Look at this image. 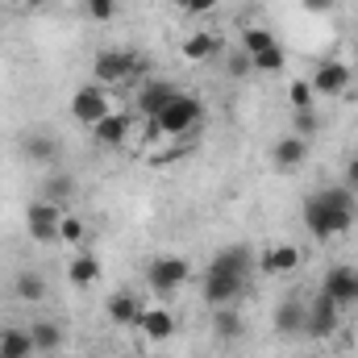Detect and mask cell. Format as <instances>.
<instances>
[{"mask_svg": "<svg viewBox=\"0 0 358 358\" xmlns=\"http://www.w3.org/2000/svg\"><path fill=\"white\" fill-rule=\"evenodd\" d=\"M355 192L346 187V183H338V187H321V192H313L308 200H304V225H308V234L313 238H338V234H346L350 225H355Z\"/></svg>", "mask_w": 358, "mask_h": 358, "instance_id": "1", "label": "cell"}, {"mask_svg": "<svg viewBox=\"0 0 358 358\" xmlns=\"http://www.w3.org/2000/svg\"><path fill=\"white\" fill-rule=\"evenodd\" d=\"M150 121H159V129H163L167 138H183V134H192V129L204 121V100H196V96L179 92L176 100H171L159 117H150Z\"/></svg>", "mask_w": 358, "mask_h": 358, "instance_id": "2", "label": "cell"}, {"mask_svg": "<svg viewBox=\"0 0 358 358\" xmlns=\"http://www.w3.org/2000/svg\"><path fill=\"white\" fill-rule=\"evenodd\" d=\"M187 275H192V263L179 259V255H163V259H150L146 263V283L159 296H176L179 287L187 283Z\"/></svg>", "mask_w": 358, "mask_h": 358, "instance_id": "3", "label": "cell"}, {"mask_svg": "<svg viewBox=\"0 0 358 358\" xmlns=\"http://www.w3.org/2000/svg\"><path fill=\"white\" fill-rule=\"evenodd\" d=\"M338 317H342V308H338L325 292H317L313 304H308V313H304V334H308L313 342H325V338L338 334Z\"/></svg>", "mask_w": 358, "mask_h": 358, "instance_id": "4", "label": "cell"}, {"mask_svg": "<svg viewBox=\"0 0 358 358\" xmlns=\"http://www.w3.org/2000/svg\"><path fill=\"white\" fill-rule=\"evenodd\" d=\"M59 221H63V208L59 204H50V200H34L29 208H25V229H29V238L34 242H59Z\"/></svg>", "mask_w": 358, "mask_h": 358, "instance_id": "5", "label": "cell"}, {"mask_svg": "<svg viewBox=\"0 0 358 358\" xmlns=\"http://www.w3.org/2000/svg\"><path fill=\"white\" fill-rule=\"evenodd\" d=\"M321 292H325L338 308L358 304V267H350V263L329 267V271H325V279H321Z\"/></svg>", "mask_w": 358, "mask_h": 358, "instance_id": "6", "label": "cell"}, {"mask_svg": "<svg viewBox=\"0 0 358 358\" xmlns=\"http://www.w3.org/2000/svg\"><path fill=\"white\" fill-rule=\"evenodd\" d=\"M113 113V104H108V92L100 88V84H84V88L71 96V117L80 121V125H96V121H104Z\"/></svg>", "mask_w": 358, "mask_h": 358, "instance_id": "7", "label": "cell"}, {"mask_svg": "<svg viewBox=\"0 0 358 358\" xmlns=\"http://www.w3.org/2000/svg\"><path fill=\"white\" fill-rule=\"evenodd\" d=\"M242 287H246V279H238V275H225V271H213V267L204 275V300H208L213 308L234 304V300L242 296Z\"/></svg>", "mask_w": 358, "mask_h": 358, "instance_id": "8", "label": "cell"}, {"mask_svg": "<svg viewBox=\"0 0 358 358\" xmlns=\"http://www.w3.org/2000/svg\"><path fill=\"white\" fill-rule=\"evenodd\" d=\"M350 80H355V71L346 67V63H338V59H329V63H321L317 71H313V92L317 96H342V92L350 88Z\"/></svg>", "mask_w": 358, "mask_h": 358, "instance_id": "9", "label": "cell"}, {"mask_svg": "<svg viewBox=\"0 0 358 358\" xmlns=\"http://www.w3.org/2000/svg\"><path fill=\"white\" fill-rule=\"evenodd\" d=\"M92 76H96L100 88L129 80V50H100V55L92 59Z\"/></svg>", "mask_w": 358, "mask_h": 358, "instance_id": "10", "label": "cell"}, {"mask_svg": "<svg viewBox=\"0 0 358 358\" xmlns=\"http://www.w3.org/2000/svg\"><path fill=\"white\" fill-rule=\"evenodd\" d=\"M176 96H179V84H171V80H146L142 92H138V113L142 117H159Z\"/></svg>", "mask_w": 358, "mask_h": 358, "instance_id": "11", "label": "cell"}, {"mask_svg": "<svg viewBox=\"0 0 358 358\" xmlns=\"http://www.w3.org/2000/svg\"><path fill=\"white\" fill-rule=\"evenodd\" d=\"M129 125H134V121H129L125 113H108L104 121H96V125H92V138H96V146H108V150H113V146H125Z\"/></svg>", "mask_w": 358, "mask_h": 358, "instance_id": "12", "label": "cell"}, {"mask_svg": "<svg viewBox=\"0 0 358 358\" xmlns=\"http://www.w3.org/2000/svg\"><path fill=\"white\" fill-rule=\"evenodd\" d=\"M213 271H225V275H238V279H246L250 271H255V250L250 246H225L213 263Z\"/></svg>", "mask_w": 358, "mask_h": 358, "instance_id": "13", "label": "cell"}, {"mask_svg": "<svg viewBox=\"0 0 358 358\" xmlns=\"http://www.w3.org/2000/svg\"><path fill=\"white\" fill-rule=\"evenodd\" d=\"M263 275H292V271L300 267V246H292V242H279V246H267V255H263Z\"/></svg>", "mask_w": 358, "mask_h": 358, "instance_id": "14", "label": "cell"}, {"mask_svg": "<svg viewBox=\"0 0 358 358\" xmlns=\"http://www.w3.org/2000/svg\"><path fill=\"white\" fill-rule=\"evenodd\" d=\"M304 313H308L304 300H283V304L275 308V334H283V338L304 334Z\"/></svg>", "mask_w": 358, "mask_h": 358, "instance_id": "15", "label": "cell"}, {"mask_svg": "<svg viewBox=\"0 0 358 358\" xmlns=\"http://www.w3.org/2000/svg\"><path fill=\"white\" fill-rule=\"evenodd\" d=\"M138 329H142L150 342H167V338L176 334V317H171L167 308H142V317H138Z\"/></svg>", "mask_w": 358, "mask_h": 358, "instance_id": "16", "label": "cell"}, {"mask_svg": "<svg viewBox=\"0 0 358 358\" xmlns=\"http://www.w3.org/2000/svg\"><path fill=\"white\" fill-rule=\"evenodd\" d=\"M271 159H275V167H279V171H296V167L308 159V142L292 134V138L275 142V155H271Z\"/></svg>", "mask_w": 358, "mask_h": 358, "instance_id": "17", "label": "cell"}, {"mask_svg": "<svg viewBox=\"0 0 358 358\" xmlns=\"http://www.w3.org/2000/svg\"><path fill=\"white\" fill-rule=\"evenodd\" d=\"M217 50H221V38L208 34V29H200V34H192V38L183 42V59H187V63H208Z\"/></svg>", "mask_w": 358, "mask_h": 358, "instance_id": "18", "label": "cell"}, {"mask_svg": "<svg viewBox=\"0 0 358 358\" xmlns=\"http://www.w3.org/2000/svg\"><path fill=\"white\" fill-rule=\"evenodd\" d=\"M108 317H113V325H138L142 304L129 292H117V296H108Z\"/></svg>", "mask_w": 358, "mask_h": 358, "instance_id": "19", "label": "cell"}, {"mask_svg": "<svg viewBox=\"0 0 358 358\" xmlns=\"http://www.w3.org/2000/svg\"><path fill=\"white\" fill-rule=\"evenodd\" d=\"M29 338H34V350H38V355H59V346H63V329H59L55 321L29 325Z\"/></svg>", "mask_w": 358, "mask_h": 358, "instance_id": "20", "label": "cell"}, {"mask_svg": "<svg viewBox=\"0 0 358 358\" xmlns=\"http://www.w3.org/2000/svg\"><path fill=\"white\" fill-rule=\"evenodd\" d=\"M13 296L25 300V304H42V300H46V279L34 275V271H25V275L13 279Z\"/></svg>", "mask_w": 358, "mask_h": 358, "instance_id": "21", "label": "cell"}, {"mask_svg": "<svg viewBox=\"0 0 358 358\" xmlns=\"http://www.w3.org/2000/svg\"><path fill=\"white\" fill-rule=\"evenodd\" d=\"M0 355H8V358H29L34 355L29 329H4V334H0Z\"/></svg>", "mask_w": 358, "mask_h": 358, "instance_id": "22", "label": "cell"}, {"mask_svg": "<svg viewBox=\"0 0 358 358\" xmlns=\"http://www.w3.org/2000/svg\"><path fill=\"white\" fill-rule=\"evenodd\" d=\"M242 329H246V325H242V317H238L229 304L213 313V334H217L221 342H234V338H242Z\"/></svg>", "mask_w": 358, "mask_h": 358, "instance_id": "23", "label": "cell"}, {"mask_svg": "<svg viewBox=\"0 0 358 358\" xmlns=\"http://www.w3.org/2000/svg\"><path fill=\"white\" fill-rule=\"evenodd\" d=\"M67 279H71L76 287H92V283L100 279V263H96L92 255H76L71 267H67Z\"/></svg>", "mask_w": 358, "mask_h": 358, "instance_id": "24", "label": "cell"}, {"mask_svg": "<svg viewBox=\"0 0 358 358\" xmlns=\"http://www.w3.org/2000/svg\"><path fill=\"white\" fill-rule=\"evenodd\" d=\"M275 46V34L271 29H259V25H250V29H242V50L255 59V55H263V50H271Z\"/></svg>", "mask_w": 358, "mask_h": 358, "instance_id": "25", "label": "cell"}, {"mask_svg": "<svg viewBox=\"0 0 358 358\" xmlns=\"http://www.w3.org/2000/svg\"><path fill=\"white\" fill-rule=\"evenodd\" d=\"M25 159H29V163H50V159H55V138L29 134V138H25Z\"/></svg>", "mask_w": 358, "mask_h": 358, "instance_id": "26", "label": "cell"}, {"mask_svg": "<svg viewBox=\"0 0 358 358\" xmlns=\"http://www.w3.org/2000/svg\"><path fill=\"white\" fill-rule=\"evenodd\" d=\"M84 234H88L84 217H80V213H63V221H59V242H67V246H80V242H84Z\"/></svg>", "mask_w": 358, "mask_h": 358, "instance_id": "27", "label": "cell"}, {"mask_svg": "<svg viewBox=\"0 0 358 358\" xmlns=\"http://www.w3.org/2000/svg\"><path fill=\"white\" fill-rule=\"evenodd\" d=\"M287 67V50L275 42L271 50H263V55H255V71H263V76H279Z\"/></svg>", "mask_w": 358, "mask_h": 358, "instance_id": "28", "label": "cell"}, {"mask_svg": "<svg viewBox=\"0 0 358 358\" xmlns=\"http://www.w3.org/2000/svg\"><path fill=\"white\" fill-rule=\"evenodd\" d=\"M42 200H50V204H67L71 200V176H50L46 183H42Z\"/></svg>", "mask_w": 358, "mask_h": 358, "instance_id": "29", "label": "cell"}, {"mask_svg": "<svg viewBox=\"0 0 358 358\" xmlns=\"http://www.w3.org/2000/svg\"><path fill=\"white\" fill-rule=\"evenodd\" d=\"M225 71H229V80H246V76L255 71V59H250V55H246V50L238 46V50H234V55L225 59Z\"/></svg>", "mask_w": 358, "mask_h": 358, "instance_id": "30", "label": "cell"}, {"mask_svg": "<svg viewBox=\"0 0 358 358\" xmlns=\"http://www.w3.org/2000/svg\"><path fill=\"white\" fill-rule=\"evenodd\" d=\"M292 125H296V138H304V142H308V138L321 129V121H317V113H313V108H296Z\"/></svg>", "mask_w": 358, "mask_h": 358, "instance_id": "31", "label": "cell"}, {"mask_svg": "<svg viewBox=\"0 0 358 358\" xmlns=\"http://www.w3.org/2000/svg\"><path fill=\"white\" fill-rule=\"evenodd\" d=\"M313 84L308 80H292V88H287V100H292V108H313Z\"/></svg>", "mask_w": 358, "mask_h": 358, "instance_id": "32", "label": "cell"}, {"mask_svg": "<svg viewBox=\"0 0 358 358\" xmlns=\"http://www.w3.org/2000/svg\"><path fill=\"white\" fill-rule=\"evenodd\" d=\"M84 8H88L92 21H113V13H117V0H84Z\"/></svg>", "mask_w": 358, "mask_h": 358, "instance_id": "33", "label": "cell"}, {"mask_svg": "<svg viewBox=\"0 0 358 358\" xmlns=\"http://www.w3.org/2000/svg\"><path fill=\"white\" fill-rule=\"evenodd\" d=\"M146 71H150V59L138 55V50H129V80H142Z\"/></svg>", "mask_w": 358, "mask_h": 358, "instance_id": "34", "label": "cell"}, {"mask_svg": "<svg viewBox=\"0 0 358 358\" xmlns=\"http://www.w3.org/2000/svg\"><path fill=\"white\" fill-rule=\"evenodd\" d=\"M179 4H183V13H196V17L217 8V0H179Z\"/></svg>", "mask_w": 358, "mask_h": 358, "instance_id": "35", "label": "cell"}, {"mask_svg": "<svg viewBox=\"0 0 358 358\" xmlns=\"http://www.w3.org/2000/svg\"><path fill=\"white\" fill-rule=\"evenodd\" d=\"M346 187H350V192H358V159H350V163H346Z\"/></svg>", "mask_w": 358, "mask_h": 358, "instance_id": "36", "label": "cell"}, {"mask_svg": "<svg viewBox=\"0 0 358 358\" xmlns=\"http://www.w3.org/2000/svg\"><path fill=\"white\" fill-rule=\"evenodd\" d=\"M334 4H338V0H304V8H308V13H329Z\"/></svg>", "mask_w": 358, "mask_h": 358, "instance_id": "37", "label": "cell"}, {"mask_svg": "<svg viewBox=\"0 0 358 358\" xmlns=\"http://www.w3.org/2000/svg\"><path fill=\"white\" fill-rule=\"evenodd\" d=\"M42 4H50V0H25V8H42Z\"/></svg>", "mask_w": 358, "mask_h": 358, "instance_id": "38", "label": "cell"}, {"mask_svg": "<svg viewBox=\"0 0 358 358\" xmlns=\"http://www.w3.org/2000/svg\"><path fill=\"white\" fill-rule=\"evenodd\" d=\"M42 358H59V355H42Z\"/></svg>", "mask_w": 358, "mask_h": 358, "instance_id": "39", "label": "cell"}, {"mask_svg": "<svg viewBox=\"0 0 358 358\" xmlns=\"http://www.w3.org/2000/svg\"><path fill=\"white\" fill-rule=\"evenodd\" d=\"M0 358H8V355H0Z\"/></svg>", "mask_w": 358, "mask_h": 358, "instance_id": "40", "label": "cell"}]
</instances>
